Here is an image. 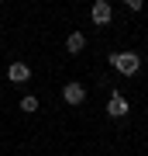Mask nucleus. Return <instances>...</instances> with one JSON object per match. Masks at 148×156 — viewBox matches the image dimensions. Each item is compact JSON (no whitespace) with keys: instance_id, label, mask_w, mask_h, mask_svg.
<instances>
[{"instance_id":"f257e3e1","label":"nucleus","mask_w":148,"mask_h":156,"mask_svg":"<svg viewBox=\"0 0 148 156\" xmlns=\"http://www.w3.org/2000/svg\"><path fill=\"white\" fill-rule=\"evenodd\" d=\"M110 66L121 73V76H131V73H138L141 59H138V52H110Z\"/></svg>"},{"instance_id":"f03ea898","label":"nucleus","mask_w":148,"mask_h":156,"mask_svg":"<svg viewBox=\"0 0 148 156\" xmlns=\"http://www.w3.org/2000/svg\"><path fill=\"white\" fill-rule=\"evenodd\" d=\"M62 101H66V104H83V101H86V87L83 83H76V80H72V83H66L62 87Z\"/></svg>"},{"instance_id":"7ed1b4c3","label":"nucleus","mask_w":148,"mask_h":156,"mask_svg":"<svg viewBox=\"0 0 148 156\" xmlns=\"http://www.w3.org/2000/svg\"><path fill=\"white\" fill-rule=\"evenodd\" d=\"M90 17H93V24H110V17H114L110 14V4L107 0H97V4L90 7Z\"/></svg>"},{"instance_id":"20e7f679","label":"nucleus","mask_w":148,"mask_h":156,"mask_svg":"<svg viewBox=\"0 0 148 156\" xmlns=\"http://www.w3.org/2000/svg\"><path fill=\"white\" fill-rule=\"evenodd\" d=\"M7 80H11V83H24V80H31V69H28V62H11V69H7Z\"/></svg>"},{"instance_id":"39448f33","label":"nucleus","mask_w":148,"mask_h":156,"mask_svg":"<svg viewBox=\"0 0 148 156\" xmlns=\"http://www.w3.org/2000/svg\"><path fill=\"white\" fill-rule=\"evenodd\" d=\"M107 115H110V118H124V115H127V101H124L121 94H110V101H107Z\"/></svg>"},{"instance_id":"423d86ee","label":"nucleus","mask_w":148,"mask_h":156,"mask_svg":"<svg viewBox=\"0 0 148 156\" xmlns=\"http://www.w3.org/2000/svg\"><path fill=\"white\" fill-rule=\"evenodd\" d=\"M66 49L72 52V56H79L83 49H86V38H83V31H72L69 38H66Z\"/></svg>"},{"instance_id":"0eeeda50","label":"nucleus","mask_w":148,"mask_h":156,"mask_svg":"<svg viewBox=\"0 0 148 156\" xmlns=\"http://www.w3.org/2000/svg\"><path fill=\"white\" fill-rule=\"evenodd\" d=\"M21 111H28V115H35V111H38V97H35V94H28V97H21Z\"/></svg>"},{"instance_id":"6e6552de","label":"nucleus","mask_w":148,"mask_h":156,"mask_svg":"<svg viewBox=\"0 0 148 156\" xmlns=\"http://www.w3.org/2000/svg\"><path fill=\"white\" fill-rule=\"evenodd\" d=\"M124 4H127V11H141V7H145V0H124Z\"/></svg>"}]
</instances>
